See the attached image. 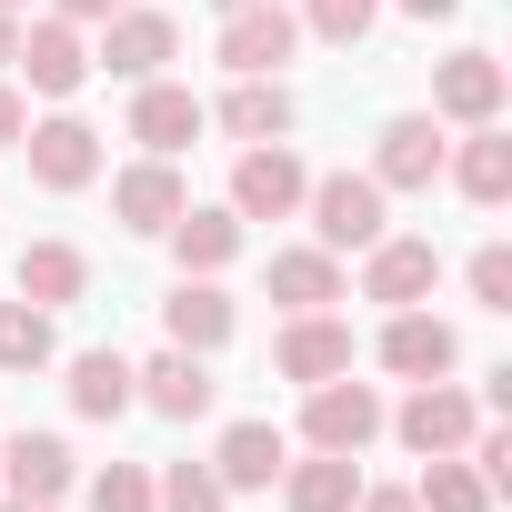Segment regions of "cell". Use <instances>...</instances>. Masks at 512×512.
Here are the masks:
<instances>
[{"label": "cell", "mask_w": 512, "mask_h": 512, "mask_svg": "<svg viewBox=\"0 0 512 512\" xmlns=\"http://www.w3.org/2000/svg\"><path fill=\"white\" fill-rule=\"evenodd\" d=\"M302 211H312L322 251H372V241L392 231V191H382L372 171H332V181H312Z\"/></svg>", "instance_id": "6da1fadb"}, {"label": "cell", "mask_w": 512, "mask_h": 512, "mask_svg": "<svg viewBox=\"0 0 512 512\" xmlns=\"http://www.w3.org/2000/svg\"><path fill=\"white\" fill-rule=\"evenodd\" d=\"M302 442H312V452H352V462H362V452L382 442V392H372V382H352V372L312 382V392H302Z\"/></svg>", "instance_id": "7a4b0ae2"}, {"label": "cell", "mask_w": 512, "mask_h": 512, "mask_svg": "<svg viewBox=\"0 0 512 512\" xmlns=\"http://www.w3.org/2000/svg\"><path fill=\"white\" fill-rule=\"evenodd\" d=\"M302 51V21L282 0H251V11H221V71L231 81H282V61Z\"/></svg>", "instance_id": "3957f363"}, {"label": "cell", "mask_w": 512, "mask_h": 512, "mask_svg": "<svg viewBox=\"0 0 512 512\" xmlns=\"http://www.w3.org/2000/svg\"><path fill=\"white\" fill-rule=\"evenodd\" d=\"M171 51H181V31H171V11H131V0H121V11L101 21V51H91V71H111V81H161L171 71Z\"/></svg>", "instance_id": "277c9868"}, {"label": "cell", "mask_w": 512, "mask_h": 512, "mask_svg": "<svg viewBox=\"0 0 512 512\" xmlns=\"http://www.w3.org/2000/svg\"><path fill=\"white\" fill-rule=\"evenodd\" d=\"M382 432H402V452H462L472 432H482V402L472 392H452V382H412V402L402 412H382Z\"/></svg>", "instance_id": "5b68a950"}, {"label": "cell", "mask_w": 512, "mask_h": 512, "mask_svg": "<svg viewBox=\"0 0 512 512\" xmlns=\"http://www.w3.org/2000/svg\"><path fill=\"white\" fill-rule=\"evenodd\" d=\"M432 282H442V251H432L422 231H382V241L362 251V302H382V312L432 302Z\"/></svg>", "instance_id": "8992f818"}, {"label": "cell", "mask_w": 512, "mask_h": 512, "mask_svg": "<svg viewBox=\"0 0 512 512\" xmlns=\"http://www.w3.org/2000/svg\"><path fill=\"white\" fill-rule=\"evenodd\" d=\"M21 151H31V181H41V191H91V181H101V131H91L81 111L31 121V131H21Z\"/></svg>", "instance_id": "52a82bcc"}, {"label": "cell", "mask_w": 512, "mask_h": 512, "mask_svg": "<svg viewBox=\"0 0 512 512\" xmlns=\"http://www.w3.org/2000/svg\"><path fill=\"white\" fill-rule=\"evenodd\" d=\"M302 191H312V171H302L282 141H251V151L231 161V211H241V221H292Z\"/></svg>", "instance_id": "ba28073f"}, {"label": "cell", "mask_w": 512, "mask_h": 512, "mask_svg": "<svg viewBox=\"0 0 512 512\" xmlns=\"http://www.w3.org/2000/svg\"><path fill=\"white\" fill-rule=\"evenodd\" d=\"M502 101H512V71L492 61V51H452L442 71H432V121H502Z\"/></svg>", "instance_id": "9c48e42d"}, {"label": "cell", "mask_w": 512, "mask_h": 512, "mask_svg": "<svg viewBox=\"0 0 512 512\" xmlns=\"http://www.w3.org/2000/svg\"><path fill=\"white\" fill-rule=\"evenodd\" d=\"M442 151H452V141L432 131V111H392L382 141H372V181H382V191H432V181H442Z\"/></svg>", "instance_id": "30bf717a"}, {"label": "cell", "mask_w": 512, "mask_h": 512, "mask_svg": "<svg viewBox=\"0 0 512 512\" xmlns=\"http://www.w3.org/2000/svg\"><path fill=\"white\" fill-rule=\"evenodd\" d=\"M272 372L302 382V392L332 382V372H352V322H342V312H292L282 342H272Z\"/></svg>", "instance_id": "8fae6325"}, {"label": "cell", "mask_w": 512, "mask_h": 512, "mask_svg": "<svg viewBox=\"0 0 512 512\" xmlns=\"http://www.w3.org/2000/svg\"><path fill=\"white\" fill-rule=\"evenodd\" d=\"M11 71H21L41 101H71V91L91 81V51H81V31H71V21H31V31H21V51H11Z\"/></svg>", "instance_id": "7c38bea8"}, {"label": "cell", "mask_w": 512, "mask_h": 512, "mask_svg": "<svg viewBox=\"0 0 512 512\" xmlns=\"http://www.w3.org/2000/svg\"><path fill=\"white\" fill-rule=\"evenodd\" d=\"M201 131H211V111H201V101H191L181 81H141V91H131V141H141V151L181 161V151H191Z\"/></svg>", "instance_id": "4fadbf2b"}, {"label": "cell", "mask_w": 512, "mask_h": 512, "mask_svg": "<svg viewBox=\"0 0 512 512\" xmlns=\"http://www.w3.org/2000/svg\"><path fill=\"white\" fill-rule=\"evenodd\" d=\"M181 201H191V181H181V161H161V151H141V161L111 181L121 231H171V221H181Z\"/></svg>", "instance_id": "5bb4252c"}, {"label": "cell", "mask_w": 512, "mask_h": 512, "mask_svg": "<svg viewBox=\"0 0 512 512\" xmlns=\"http://www.w3.org/2000/svg\"><path fill=\"white\" fill-rule=\"evenodd\" d=\"M452 362H462V332H452V322H432L422 302L382 322V372H402V382H442Z\"/></svg>", "instance_id": "9a60e30c"}, {"label": "cell", "mask_w": 512, "mask_h": 512, "mask_svg": "<svg viewBox=\"0 0 512 512\" xmlns=\"http://www.w3.org/2000/svg\"><path fill=\"white\" fill-rule=\"evenodd\" d=\"M442 171L462 181V201L502 211V201H512V131H502V121H472V131H462V151H442Z\"/></svg>", "instance_id": "2e32d148"}, {"label": "cell", "mask_w": 512, "mask_h": 512, "mask_svg": "<svg viewBox=\"0 0 512 512\" xmlns=\"http://www.w3.org/2000/svg\"><path fill=\"white\" fill-rule=\"evenodd\" d=\"M131 402H151L161 422H201L211 412V362L201 352H161V362L131 372Z\"/></svg>", "instance_id": "e0dca14e"}, {"label": "cell", "mask_w": 512, "mask_h": 512, "mask_svg": "<svg viewBox=\"0 0 512 512\" xmlns=\"http://www.w3.org/2000/svg\"><path fill=\"white\" fill-rule=\"evenodd\" d=\"M0 482H11L21 502H61V492L81 482V462H71L61 432H11V452H0Z\"/></svg>", "instance_id": "ac0fdd59"}, {"label": "cell", "mask_w": 512, "mask_h": 512, "mask_svg": "<svg viewBox=\"0 0 512 512\" xmlns=\"http://www.w3.org/2000/svg\"><path fill=\"white\" fill-rule=\"evenodd\" d=\"M161 241H171V262H181V272L211 282V272L241 262V211H201V201H181V221H171Z\"/></svg>", "instance_id": "d6986e66"}, {"label": "cell", "mask_w": 512, "mask_h": 512, "mask_svg": "<svg viewBox=\"0 0 512 512\" xmlns=\"http://www.w3.org/2000/svg\"><path fill=\"white\" fill-rule=\"evenodd\" d=\"M272 302L282 312H332V302H352V282H342V251H272Z\"/></svg>", "instance_id": "ffe728a7"}, {"label": "cell", "mask_w": 512, "mask_h": 512, "mask_svg": "<svg viewBox=\"0 0 512 512\" xmlns=\"http://www.w3.org/2000/svg\"><path fill=\"white\" fill-rule=\"evenodd\" d=\"M282 462H292V442H282L272 422H231V432H221V452H211L221 492H272V482H282Z\"/></svg>", "instance_id": "44dd1931"}, {"label": "cell", "mask_w": 512, "mask_h": 512, "mask_svg": "<svg viewBox=\"0 0 512 512\" xmlns=\"http://www.w3.org/2000/svg\"><path fill=\"white\" fill-rule=\"evenodd\" d=\"M161 322H171V352H201V362H211V352L231 342V292H211L201 272H181V292L161 302Z\"/></svg>", "instance_id": "7402d4cb"}, {"label": "cell", "mask_w": 512, "mask_h": 512, "mask_svg": "<svg viewBox=\"0 0 512 512\" xmlns=\"http://www.w3.org/2000/svg\"><path fill=\"white\" fill-rule=\"evenodd\" d=\"M211 121H221L241 151H251V141H292V91H282V81H231Z\"/></svg>", "instance_id": "603a6c76"}, {"label": "cell", "mask_w": 512, "mask_h": 512, "mask_svg": "<svg viewBox=\"0 0 512 512\" xmlns=\"http://www.w3.org/2000/svg\"><path fill=\"white\" fill-rule=\"evenodd\" d=\"M11 282H21V302L61 312V302H81V292H91V262H81L71 241H31L21 262H11Z\"/></svg>", "instance_id": "cb8c5ba5"}, {"label": "cell", "mask_w": 512, "mask_h": 512, "mask_svg": "<svg viewBox=\"0 0 512 512\" xmlns=\"http://www.w3.org/2000/svg\"><path fill=\"white\" fill-rule=\"evenodd\" d=\"M352 492H362V462H352V452L282 462V502H292V512H352Z\"/></svg>", "instance_id": "d4e9b609"}, {"label": "cell", "mask_w": 512, "mask_h": 512, "mask_svg": "<svg viewBox=\"0 0 512 512\" xmlns=\"http://www.w3.org/2000/svg\"><path fill=\"white\" fill-rule=\"evenodd\" d=\"M71 412L81 422H121L131 412V362L121 352H81L71 362Z\"/></svg>", "instance_id": "484cf974"}, {"label": "cell", "mask_w": 512, "mask_h": 512, "mask_svg": "<svg viewBox=\"0 0 512 512\" xmlns=\"http://www.w3.org/2000/svg\"><path fill=\"white\" fill-rule=\"evenodd\" d=\"M422 512H492V482L472 472V452H432V472L412 482Z\"/></svg>", "instance_id": "4316f807"}, {"label": "cell", "mask_w": 512, "mask_h": 512, "mask_svg": "<svg viewBox=\"0 0 512 512\" xmlns=\"http://www.w3.org/2000/svg\"><path fill=\"white\" fill-rule=\"evenodd\" d=\"M51 352H61V332L41 302H0V372H41Z\"/></svg>", "instance_id": "83f0119b"}, {"label": "cell", "mask_w": 512, "mask_h": 512, "mask_svg": "<svg viewBox=\"0 0 512 512\" xmlns=\"http://www.w3.org/2000/svg\"><path fill=\"white\" fill-rule=\"evenodd\" d=\"M151 502H161V512H231V492H221L211 462H171V472L151 482Z\"/></svg>", "instance_id": "f1b7e54d"}, {"label": "cell", "mask_w": 512, "mask_h": 512, "mask_svg": "<svg viewBox=\"0 0 512 512\" xmlns=\"http://www.w3.org/2000/svg\"><path fill=\"white\" fill-rule=\"evenodd\" d=\"M292 21H302V31H322V41H342V51H352V41H362V31H372V21H382V0H302V11H292Z\"/></svg>", "instance_id": "f546056e"}, {"label": "cell", "mask_w": 512, "mask_h": 512, "mask_svg": "<svg viewBox=\"0 0 512 512\" xmlns=\"http://www.w3.org/2000/svg\"><path fill=\"white\" fill-rule=\"evenodd\" d=\"M91 512H161V502H151V472H141V462L91 472Z\"/></svg>", "instance_id": "4dcf8cb0"}, {"label": "cell", "mask_w": 512, "mask_h": 512, "mask_svg": "<svg viewBox=\"0 0 512 512\" xmlns=\"http://www.w3.org/2000/svg\"><path fill=\"white\" fill-rule=\"evenodd\" d=\"M472 302H482V312H512V251H502V241L472 251Z\"/></svg>", "instance_id": "1f68e13d"}, {"label": "cell", "mask_w": 512, "mask_h": 512, "mask_svg": "<svg viewBox=\"0 0 512 512\" xmlns=\"http://www.w3.org/2000/svg\"><path fill=\"white\" fill-rule=\"evenodd\" d=\"M352 512H422V502H412V482H362Z\"/></svg>", "instance_id": "d6a6232c"}, {"label": "cell", "mask_w": 512, "mask_h": 512, "mask_svg": "<svg viewBox=\"0 0 512 512\" xmlns=\"http://www.w3.org/2000/svg\"><path fill=\"white\" fill-rule=\"evenodd\" d=\"M21 131H31V101H21L11 81H0V151H21Z\"/></svg>", "instance_id": "836d02e7"}, {"label": "cell", "mask_w": 512, "mask_h": 512, "mask_svg": "<svg viewBox=\"0 0 512 512\" xmlns=\"http://www.w3.org/2000/svg\"><path fill=\"white\" fill-rule=\"evenodd\" d=\"M382 11H402V21H452L462 0H382Z\"/></svg>", "instance_id": "e575fe53"}, {"label": "cell", "mask_w": 512, "mask_h": 512, "mask_svg": "<svg viewBox=\"0 0 512 512\" xmlns=\"http://www.w3.org/2000/svg\"><path fill=\"white\" fill-rule=\"evenodd\" d=\"M111 11H121V0H61L51 21H71V31H81V21H111Z\"/></svg>", "instance_id": "d590c367"}, {"label": "cell", "mask_w": 512, "mask_h": 512, "mask_svg": "<svg viewBox=\"0 0 512 512\" xmlns=\"http://www.w3.org/2000/svg\"><path fill=\"white\" fill-rule=\"evenodd\" d=\"M11 51H21V11H0V71H11Z\"/></svg>", "instance_id": "8d00e7d4"}, {"label": "cell", "mask_w": 512, "mask_h": 512, "mask_svg": "<svg viewBox=\"0 0 512 512\" xmlns=\"http://www.w3.org/2000/svg\"><path fill=\"white\" fill-rule=\"evenodd\" d=\"M0 512H61V502H21V492H11V502H0Z\"/></svg>", "instance_id": "74e56055"}, {"label": "cell", "mask_w": 512, "mask_h": 512, "mask_svg": "<svg viewBox=\"0 0 512 512\" xmlns=\"http://www.w3.org/2000/svg\"><path fill=\"white\" fill-rule=\"evenodd\" d=\"M211 11H251V0H211Z\"/></svg>", "instance_id": "f35d334b"}, {"label": "cell", "mask_w": 512, "mask_h": 512, "mask_svg": "<svg viewBox=\"0 0 512 512\" xmlns=\"http://www.w3.org/2000/svg\"><path fill=\"white\" fill-rule=\"evenodd\" d=\"M0 11H21V0H0Z\"/></svg>", "instance_id": "ab89813d"}]
</instances>
